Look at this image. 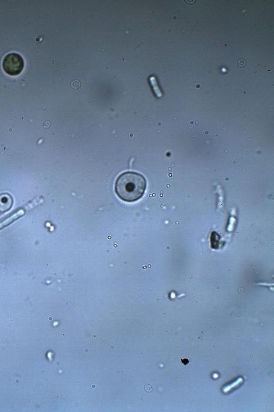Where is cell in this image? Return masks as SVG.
<instances>
[{
  "label": "cell",
  "instance_id": "cell-1",
  "mask_svg": "<svg viewBox=\"0 0 274 412\" xmlns=\"http://www.w3.org/2000/svg\"><path fill=\"white\" fill-rule=\"evenodd\" d=\"M146 187V180L142 175L127 171L117 178L115 190L120 199L125 202H133L143 197Z\"/></svg>",
  "mask_w": 274,
  "mask_h": 412
},
{
  "label": "cell",
  "instance_id": "cell-2",
  "mask_svg": "<svg viewBox=\"0 0 274 412\" xmlns=\"http://www.w3.org/2000/svg\"><path fill=\"white\" fill-rule=\"evenodd\" d=\"M3 67L4 71L8 75L17 76L24 70L25 61L20 54L11 53L5 56L3 63Z\"/></svg>",
  "mask_w": 274,
  "mask_h": 412
},
{
  "label": "cell",
  "instance_id": "cell-3",
  "mask_svg": "<svg viewBox=\"0 0 274 412\" xmlns=\"http://www.w3.org/2000/svg\"><path fill=\"white\" fill-rule=\"evenodd\" d=\"M24 212L22 211H20L18 213H16L15 214L9 217V218L7 219L5 221H3L2 223H0V230H2L4 227L7 226L9 224H10L11 222L14 221L16 219L18 218L20 216L24 215Z\"/></svg>",
  "mask_w": 274,
  "mask_h": 412
},
{
  "label": "cell",
  "instance_id": "cell-4",
  "mask_svg": "<svg viewBox=\"0 0 274 412\" xmlns=\"http://www.w3.org/2000/svg\"><path fill=\"white\" fill-rule=\"evenodd\" d=\"M150 81L151 84V85H152V86L153 87V90L154 91V92H155L156 95L158 97H162L163 94L162 93V91H161V89H159V87L158 86L157 81H156V79L155 77L151 76L150 78Z\"/></svg>",
  "mask_w": 274,
  "mask_h": 412
},
{
  "label": "cell",
  "instance_id": "cell-5",
  "mask_svg": "<svg viewBox=\"0 0 274 412\" xmlns=\"http://www.w3.org/2000/svg\"><path fill=\"white\" fill-rule=\"evenodd\" d=\"M219 235L216 232H213L211 238V246L213 249H218L219 248Z\"/></svg>",
  "mask_w": 274,
  "mask_h": 412
}]
</instances>
